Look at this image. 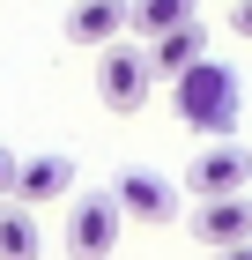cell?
<instances>
[{"label":"cell","instance_id":"cell-6","mask_svg":"<svg viewBox=\"0 0 252 260\" xmlns=\"http://www.w3.org/2000/svg\"><path fill=\"white\" fill-rule=\"evenodd\" d=\"M22 208H45V201H75V156H59V149H45V156H22L15 164V193Z\"/></svg>","mask_w":252,"mask_h":260},{"label":"cell","instance_id":"cell-12","mask_svg":"<svg viewBox=\"0 0 252 260\" xmlns=\"http://www.w3.org/2000/svg\"><path fill=\"white\" fill-rule=\"evenodd\" d=\"M230 30H237V38L252 45V0H230Z\"/></svg>","mask_w":252,"mask_h":260},{"label":"cell","instance_id":"cell-4","mask_svg":"<svg viewBox=\"0 0 252 260\" xmlns=\"http://www.w3.org/2000/svg\"><path fill=\"white\" fill-rule=\"evenodd\" d=\"M112 201H119V216L141 223V231L178 223V186L163 179V171H119V179H112Z\"/></svg>","mask_w":252,"mask_h":260},{"label":"cell","instance_id":"cell-10","mask_svg":"<svg viewBox=\"0 0 252 260\" xmlns=\"http://www.w3.org/2000/svg\"><path fill=\"white\" fill-rule=\"evenodd\" d=\"M0 260H45L38 208H22V201H0Z\"/></svg>","mask_w":252,"mask_h":260},{"label":"cell","instance_id":"cell-7","mask_svg":"<svg viewBox=\"0 0 252 260\" xmlns=\"http://www.w3.org/2000/svg\"><path fill=\"white\" fill-rule=\"evenodd\" d=\"M126 30H134V0H75V8H67V38L89 45V52L119 45Z\"/></svg>","mask_w":252,"mask_h":260},{"label":"cell","instance_id":"cell-9","mask_svg":"<svg viewBox=\"0 0 252 260\" xmlns=\"http://www.w3.org/2000/svg\"><path fill=\"white\" fill-rule=\"evenodd\" d=\"M193 60H208V22H178V30H163V38H149V67H156V75H186V67H193Z\"/></svg>","mask_w":252,"mask_h":260},{"label":"cell","instance_id":"cell-3","mask_svg":"<svg viewBox=\"0 0 252 260\" xmlns=\"http://www.w3.org/2000/svg\"><path fill=\"white\" fill-rule=\"evenodd\" d=\"M119 231H126V216H119V201L112 193H75L67 201V260H112Z\"/></svg>","mask_w":252,"mask_h":260},{"label":"cell","instance_id":"cell-8","mask_svg":"<svg viewBox=\"0 0 252 260\" xmlns=\"http://www.w3.org/2000/svg\"><path fill=\"white\" fill-rule=\"evenodd\" d=\"M193 238L208 245V253L245 245V238H252V201H245V193H230V201H200V208H193Z\"/></svg>","mask_w":252,"mask_h":260},{"label":"cell","instance_id":"cell-5","mask_svg":"<svg viewBox=\"0 0 252 260\" xmlns=\"http://www.w3.org/2000/svg\"><path fill=\"white\" fill-rule=\"evenodd\" d=\"M245 179H252L245 141H208V149H193V171H186L193 201H230V193H245Z\"/></svg>","mask_w":252,"mask_h":260},{"label":"cell","instance_id":"cell-14","mask_svg":"<svg viewBox=\"0 0 252 260\" xmlns=\"http://www.w3.org/2000/svg\"><path fill=\"white\" fill-rule=\"evenodd\" d=\"M215 260H252V238H245V245H223Z\"/></svg>","mask_w":252,"mask_h":260},{"label":"cell","instance_id":"cell-11","mask_svg":"<svg viewBox=\"0 0 252 260\" xmlns=\"http://www.w3.org/2000/svg\"><path fill=\"white\" fill-rule=\"evenodd\" d=\"M200 0H134V38H163V30H178V22H193Z\"/></svg>","mask_w":252,"mask_h":260},{"label":"cell","instance_id":"cell-13","mask_svg":"<svg viewBox=\"0 0 252 260\" xmlns=\"http://www.w3.org/2000/svg\"><path fill=\"white\" fill-rule=\"evenodd\" d=\"M15 164H22V156H15V149H0V201L15 193Z\"/></svg>","mask_w":252,"mask_h":260},{"label":"cell","instance_id":"cell-2","mask_svg":"<svg viewBox=\"0 0 252 260\" xmlns=\"http://www.w3.org/2000/svg\"><path fill=\"white\" fill-rule=\"evenodd\" d=\"M97 97H104V112L134 119L141 104L156 97V67H149V45H134V38L104 45V52H97Z\"/></svg>","mask_w":252,"mask_h":260},{"label":"cell","instance_id":"cell-1","mask_svg":"<svg viewBox=\"0 0 252 260\" xmlns=\"http://www.w3.org/2000/svg\"><path fill=\"white\" fill-rule=\"evenodd\" d=\"M171 104H178V119L193 126V134H208V141H237L245 89H237V75H230L223 60H193L186 75L171 82Z\"/></svg>","mask_w":252,"mask_h":260}]
</instances>
